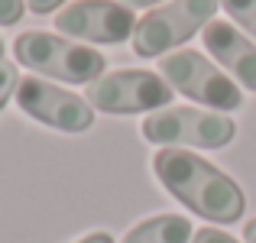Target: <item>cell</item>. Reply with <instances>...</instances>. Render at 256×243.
<instances>
[{
    "label": "cell",
    "instance_id": "1",
    "mask_svg": "<svg viewBox=\"0 0 256 243\" xmlns=\"http://www.w3.org/2000/svg\"><path fill=\"white\" fill-rule=\"evenodd\" d=\"M152 172L175 201L211 224H234L246 211L244 188L198 152L166 146L152 156Z\"/></svg>",
    "mask_w": 256,
    "mask_h": 243
},
{
    "label": "cell",
    "instance_id": "2",
    "mask_svg": "<svg viewBox=\"0 0 256 243\" xmlns=\"http://www.w3.org/2000/svg\"><path fill=\"white\" fill-rule=\"evenodd\" d=\"M13 56L26 68L49 75L56 81H68V84H91L100 75H107L104 52L82 46V42H72V39L56 36V32H46V30H30L23 36H16Z\"/></svg>",
    "mask_w": 256,
    "mask_h": 243
},
{
    "label": "cell",
    "instance_id": "3",
    "mask_svg": "<svg viewBox=\"0 0 256 243\" xmlns=\"http://www.w3.org/2000/svg\"><path fill=\"white\" fill-rule=\"evenodd\" d=\"M143 136L152 146H198V150H224L237 136V124L227 114L198 110V107H166L143 120Z\"/></svg>",
    "mask_w": 256,
    "mask_h": 243
},
{
    "label": "cell",
    "instance_id": "4",
    "mask_svg": "<svg viewBox=\"0 0 256 243\" xmlns=\"http://www.w3.org/2000/svg\"><path fill=\"white\" fill-rule=\"evenodd\" d=\"M159 72L172 84V91H182L185 98L198 100L218 114L237 110L244 104V91L237 81L194 49H175L169 56H162Z\"/></svg>",
    "mask_w": 256,
    "mask_h": 243
},
{
    "label": "cell",
    "instance_id": "5",
    "mask_svg": "<svg viewBox=\"0 0 256 243\" xmlns=\"http://www.w3.org/2000/svg\"><path fill=\"white\" fill-rule=\"evenodd\" d=\"M220 0H172L166 6H152L133 32V52L143 58L166 56L182 42L201 32L214 20Z\"/></svg>",
    "mask_w": 256,
    "mask_h": 243
},
{
    "label": "cell",
    "instance_id": "6",
    "mask_svg": "<svg viewBox=\"0 0 256 243\" xmlns=\"http://www.w3.org/2000/svg\"><path fill=\"white\" fill-rule=\"evenodd\" d=\"M175 98L172 84L156 72L143 68H120L107 72L88 84V104L104 114H143V110H166Z\"/></svg>",
    "mask_w": 256,
    "mask_h": 243
},
{
    "label": "cell",
    "instance_id": "7",
    "mask_svg": "<svg viewBox=\"0 0 256 243\" xmlns=\"http://www.w3.org/2000/svg\"><path fill=\"white\" fill-rule=\"evenodd\" d=\"M16 104L26 117L52 126V130H62V133H84L94 124V107L82 94L65 91V88L52 84L46 78H36V75L20 78Z\"/></svg>",
    "mask_w": 256,
    "mask_h": 243
},
{
    "label": "cell",
    "instance_id": "8",
    "mask_svg": "<svg viewBox=\"0 0 256 243\" xmlns=\"http://www.w3.org/2000/svg\"><path fill=\"white\" fill-rule=\"evenodd\" d=\"M140 20L120 0H75L56 13V30L84 42L120 46L136 32Z\"/></svg>",
    "mask_w": 256,
    "mask_h": 243
},
{
    "label": "cell",
    "instance_id": "9",
    "mask_svg": "<svg viewBox=\"0 0 256 243\" xmlns=\"http://www.w3.org/2000/svg\"><path fill=\"white\" fill-rule=\"evenodd\" d=\"M201 39H204L208 52L220 62V68L240 88L256 91V42L253 39L237 32L234 23H227V20H211L201 30Z\"/></svg>",
    "mask_w": 256,
    "mask_h": 243
},
{
    "label": "cell",
    "instance_id": "10",
    "mask_svg": "<svg viewBox=\"0 0 256 243\" xmlns=\"http://www.w3.org/2000/svg\"><path fill=\"white\" fill-rule=\"evenodd\" d=\"M194 230L192 220L182 214H156V218L136 224L133 230H126V237L120 243H192Z\"/></svg>",
    "mask_w": 256,
    "mask_h": 243
},
{
    "label": "cell",
    "instance_id": "11",
    "mask_svg": "<svg viewBox=\"0 0 256 243\" xmlns=\"http://www.w3.org/2000/svg\"><path fill=\"white\" fill-rule=\"evenodd\" d=\"M220 6L227 10V16H234V23L256 39V0H220Z\"/></svg>",
    "mask_w": 256,
    "mask_h": 243
},
{
    "label": "cell",
    "instance_id": "12",
    "mask_svg": "<svg viewBox=\"0 0 256 243\" xmlns=\"http://www.w3.org/2000/svg\"><path fill=\"white\" fill-rule=\"evenodd\" d=\"M16 88H20V72L13 62H0V110L6 107V100L16 98Z\"/></svg>",
    "mask_w": 256,
    "mask_h": 243
},
{
    "label": "cell",
    "instance_id": "13",
    "mask_svg": "<svg viewBox=\"0 0 256 243\" xmlns=\"http://www.w3.org/2000/svg\"><path fill=\"white\" fill-rule=\"evenodd\" d=\"M26 0H0V26H16L23 20Z\"/></svg>",
    "mask_w": 256,
    "mask_h": 243
},
{
    "label": "cell",
    "instance_id": "14",
    "mask_svg": "<svg viewBox=\"0 0 256 243\" xmlns=\"http://www.w3.org/2000/svg\"><path fill=\"white\" fill-rule=\"evenodd\" d=\"M192 243H237L227 230H220V227H201V230H194Z\"/></svg>",
    "mask_w": 256,
    "mask_h": 243
},
{
    "label": "cell",
    "instance_id": "15",
    "mask_svg": "<svg viewBox=\"0 0 256 243\" xmlns=\"http://www.w3.org/2000/svg\"><path fill=\"white\" fill-rule=\"evenodd\" d=\"M65 0H26V6H30L36 16H46V13H52V10H58Z\"/></svg>",
    "mask_w": 256,
    "mask_h": 243
},
{
    "label": "cell",
    "instance_id": "16",
    "mask_svg": "<svg viewBox=\"0 0 256 243\" xmlns=\"http://www.w3.org/2000/svg\"><path fill=\"white\" fill-rule=\"evenodd\" d=\"M78 243H114V237L107 230H94V234H88V237H82Z\"/></svg>",
    "mask_w": 256,
    "mask_h": 243
},
{
    "label": "cell",
    "instance_id": "17",
    "mask_svg": "<svg viewBox=\"0 0 256 243\" xmlns=\"http://www.w3.org/2000/svg\"><path fill=\"white\" fill-rule=\"evenodd\" d=\"M124 6H130V10H143V6H156L159 0H120Z\"/></svg>",
    "mask_w": 256,
    "mask_h": 243
},
{
    "label": "cell",
    "instance_id": "18",
    "mask_svg": "<svg viewBox=\"0 0 256 243\" xmlns=\"http://www.w3.org/2000/svg\"><path fill=\"white\" fill-rule=\"evenodd\" d=\"M244 240H246V243H256V218H253V220H246V227H244Z\"/></svg>",
    "mask_w": 256,
    "mask_h": 243
},
{
    "label": "cell",
    "instance_id": "19",
    "mask_svg": "<svg viewBox=\"0 0 256 243\" xmlns=\"http://www.w3.org/2000/svg\"><path fill=\"white\" fill-rule=\"evenodd\" d=\"M0 62H4V39H0Z\"/></svg>",
    "mask_w": 256,
    "mask_h": 243
}]
</instances>
